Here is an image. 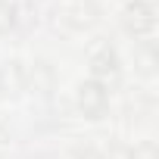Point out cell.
<instances>
[{"mask_svg": "<svg viewBox=\"0 0 159 159\" xmlns=\"http://www.w3.org/2000/svg\"><path fill=\"white\" fill-rule=\"evenodd\" d=\"M100 103H103V97L97 94V88H91V84H88V88H81V106H84L88 112H94Z\"/></svg>", "mask_w": 159, "mask_h": 159, "instance_id": "6da1fadb", "label": "cell"}, {"mask_svg": "<svg viewBox=\"0 0 159 159\" xmlns=\"http://www.w3.org/2000/svg\"><path fill=\"white\" fill-rule=\"evenodd\" d=\"M13 28V7L7 0H0V31H10Z\"/></svg>", "mask_w": 159, "mask_h": 159, "instance_id": "7a4b0ae2", "label": "cell"}]
</instances>
